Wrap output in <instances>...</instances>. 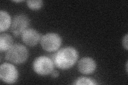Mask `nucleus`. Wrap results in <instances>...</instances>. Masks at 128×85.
<instances>
[{"instance_id": "10", "label": "nucleus", "mask_w": 128, "mask_h": 85, "mask_svg": "<svg viewBox=\"0 0 128 85\" xmlns=\"http://www.w3.org/2000/svg\"><path fill=\"white\" fill-rule=\"evenodd\" d=\"M11 18L7 12L1 10L0 11V31L6 30L11 25Z\"/></svg>"}, {"instance_id": "11", "label": "nucleus", "mask_w": 128, "mask_h": 85, "mask_svg": "<svg viewBox=\"0 0 128 85\" xmlns=\"http://www.w3.org/2000/svg\"><path fill=\"white\" fill-rule=\"evenodd\" d=\"M27 5L30 9L33 10H40L43 5V2L41 0L27 1Z\"/></svg>"}, {"instance_id": "1", "label": "nucleus", "mask_w": 128, "mask_h": 85, "mask_svg": "<svg viewBox=\"0 0 128 85\" xmlns=\"http://www.w3.org/2000/svg\"><path fill=\"white\" fill-rule=\"evenodd\" d=\"M78 53L75 48L66 47L58 50L54 54L52 61L58 68L61 70H67L73 67L76 62Z\"/></svg>"}, {"instance_id": "9", "label": "nucleus", "mask_w": 128, "mask_h": 85, "mask_svg": "<svg viewBox=\"0 0 128 85\" xmlns=\"http://www.w3.org/2000/svg\"><path fill=\"white\" fill-rule=\"evenodd\" d=\"M13 39L10 35L2 34L0 35V51L6 52L13 45Z\"/></svg>"}, {"instance_id": "15", "label": "nucleus", "mask_w": 128, "mask_h": 85, "mask_svg": "<svg viewBox=\"0 0 128 85\" xmlns=\"http://www.w3.org/2000/svg\"><path fill=\"white\" fill-rule=\"evenodd\" d=\"M14 2H16V3H18V2H22V1H14Z\"/></svg>"}, {"instance_id": "7", "label": "nucleus", "mask_w": 128, "mask_h": 85, "mask_svg": "<svg viewBox=\"0 0 128 85\" xmlns=\"http://www.w3.org/2000/svg\"><path fill=\"white\" fill-rule=\"evenodd\" d=\"M41 37L38 32L33 28H27L22 34V42L26 45L30 47L37 45Z\"/></svg>"}, {"instance_id": "13", "label": "nucleus", "mask_w": 128, "mask_h": 85, "mask_svg": "<svg viewBox=\"0 0 128 85\" xmlns=\"http://www.w3.org/2000/svg\"><path fill=\"white\" fill-rule=\"evenodd\" d=\"M122 44L123 47L126 48V50H128V34H126L124 37H123L122 40Z\"/></svg>"}, {"instance_id": "14", "label": "nucleus", "mask_w": 128, "mask_h": 85, "mask_svg": "<svg viewBox=\"0 0 128 85\" xmlns=\"http://www.w3.org/2000/svg\"><path fill=\"white\" fill-rule=\"evenodd\" d=\"M51 75L52 77L56 78H57L59 76V73L57 71H53L51 72Z\"/></svg>"}, {"instance_id": "3", "label": "nucleus", "mask_w": 128, "mask_h": 85, "mask_svg": "<svg viewBox=\"0 0 128 85\" xmlns=\"http://www.w3.org/2000/svg\"><path fill=\"white\" fill-rule=\"evenodd\" d=\"M54 64L52 60L45 56L35 59L33 63V68L36 74L40 76H46L54 71Z\"/></svg>"}, {"instance_id": "6", "label": "nucleus", "mask_w": 128, "mask_h": 85, "mask_svg": "<svg viewBox=\"0 0 128 85\" xmlns=\"http://www.w3.org/2000/svg\"><path fill=\"white\" fill-rule=\"evenodd\" d=\"M30 24V19L27 15L21 14L14 17L11 25V31L16 36L23 33L27 29Z\"/></svg>"}, {"instance_id": "5", "label": "nucleus", "mask_w": 128, "mask_h": 85, "mask_svg": "<svg viewBox=\"0 0 128 85\" xmlns=\"http://www.w3.org/2000/svg\"><path fill=\"white\" fill-rule=\"evenodd\" d=\"M18 76V71L13 64L4 63L1 65L0 79L4 83L13 84L17 81Z\"/></svg>"}, {"instance_id": "8", "label": "nucleus", "mask_w": 128, "mask_h": 85, "mask_svg": "<svg viewBox=\"0 0 128 85\" xmlns=\"http://www.w3.org/2000/svg\"><path fill=\"white\" fill-rule=\"evenodd\" d=\"M96 69L94 60L89 57H85L80 60L78 63V69L83 75H90L94 73Z\"/></svg>"}, {"instance_id": "12", "label": "nucleus", "mask_w": 128, "mask_h": 85, "mask_svg": "<svg viewBox=\"0 0 128 85\" xmlns=\"http://www.w3.org/2000/svg\"><path fill=\"white\" fill-rule=\"evenodd\" d=\"M74 85H93L97 84L95 81L91 78H88L86 77H81L78 78L75 81Z\"/></svg>"}, {"instance_id": "2", "label": "nucleus", "mask_w": 128, "mask_h": 85, "mask_svg": "<svg viewBox=\"0 0 128 85\" xmlns=\"http://www.w3.org/2000/svg\"><path fill=\"white\" fill-rule=\"evenodd\" d=\"M28 57L27 48L20 44H14L6 52V59L10 62L20 64L25 62Z\"/></svg>"}, {"instance_id": "4", "label": "nucleus", "mask_w": 128, "mask_h": 85, "mask_svg": "<svg viewBox=\"0 0 128 85\" xmlns=\"http://www.w3.org/2000/svg\"><path fill=\"white\" fill-rule=\"evenodd\" d=\"M40 43L44 50L48 52H54L57 51L60 47L62 39L58 34L50 33L42 36Z\"/></svg>"}]
</instances>
